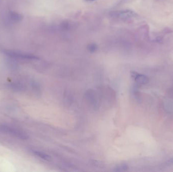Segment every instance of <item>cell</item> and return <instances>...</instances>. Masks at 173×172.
Instances as JSON below:
<instances>
[{
	"instance_id": "1",
	"label": "cell",
	"mask_w": 173,
	"mask_h": 172,
	"mask_svg": "<svg viewBox=\"0 0 173 172\" xmlns=\"http://www.w3.org/2000/svg\"><path fill=\"white\" fill-rule=\"evenodd\" d=\"M0 132H3L22 140H26L29 138L27 134L23 131L4 124H0Z\"/></svg>"
},
{
	"instance_id": "3",
	"label": "cell",
	"mask_w": 173,
	"mask_h": 172,
	"mask_svg": "<svg viewBox=\"0 0 173 172\" xmlns=\"http://www.w3.org/2000/svg\"><path fill=\"white\" fill-rule=\"evenodd\" d=\"M4 53L7 56L14 59H24V60H39V58L35 56L27 54V53H23L20 52H16L13 51H6Z\"/></svg>"
},
{
	"instance_id": "8",
	"label": "cell",
	"mask_w": 173,
	"mask_h": 172,
	"mask_svg": "<svg viewBox=\"0 0 173 172\" xmlns=\"http://www.w3.org/2000/svg\"><path fill=\"white\" fill-rule=\"evenodd\" d=\"M9 87L12 90L16 91H21L24 90L25 87L22 84L20 83H17V82H14V83H11L8 85Z\"/></svg>"
},
{
	"instance_id": "10",
	"label": "cell",
	"mask_w": 173,
	"mask_h": 172,
	"mask_svg": "<svg viewBox=\"0 0 173 172\" xmlns=\"http://www.w3.org/2000/svg\"><path fill=\"white\" fill-rule=\"evenodd\" d=\"M88 50L90 53H95L98 50V46L96 44L91 43L88 45Z\"/></svg>"
},
{
	"instance_id": "9",
	"label": "cell",
	"mask_w": 173,
	"mask_h": 172,
	"mask_svg": "<svg viewBox=\"0 0 173 172\" xmlns=\"http://www.w3.org/2000/svg\"><path fill=\"white\" fill-rule=\"evenodd\" d=\"M129 167L126 164H121L116 167L114 171L116 172H126L128 171Z\"/></svg>"
},
{
	"instance_id": "4",
	"label": "cell",
	"mask_w": 173,
	"mask_h": 172,
	"mask_svg": "<svg viewBox=\"0 0 173 172\" xmlns=\"http://www.w3.org/2000/svg\"><path fill=\"white\" fill-rule=\"evenodd\" d=\"M86 99L94 108L99 107V99L94 90L92 89L88 90L85 94Z\"/></svg>"
},
{
	"instance_id": "2",
	"label": "cell",
	"mask_w": 173,
	"mask_h": 172,
	"mask_svg": "<svg viewBox=\"0 0 173 172\" xmlns=\"http://www.w3.org/2000/svg\"><path fill=\"white\" fill-rule=\"evenodd\" d=\"M111 17L119 19H128L136 17V12L131 10H123L121 11H116L110 13Z\"/></svg>"
},
{
	"instance_id": "6",
	"label": "cell",
	"mask_w": 173,
	"mask_h": 172,
	"mask_svg": "<svg viewBox=\"0 0 173 172\" xmlns=\"http://www.w3.org/2000/svg\"><path fill=\"white\" fill-rule=\"evenodd\" d=\"M8 16L9 18L13 22H20L22 19V15L15 11H10L9 12Z\"/></svg>"
},
{
	"instance_id": "7",
	"label": "cell",
	"mask_w": 173,
	"mask_h": 172,
	"mask_svg": "<svg viewBox=\"0 0 173 172\" xmlns=\"http://www.w3.org/2000/svg\"><path fill=\"white\" fill-rule=\"evenodd\" d=\"M32 153L35 155L37 156L38 157H40V159H43L44 160L46 161H50L51 160V157L50 155L47 154L46 153L42 152L38 150H32Z\"/></svg>"
},
{
	"instance_id": "12",
	"label": "cell",
	"mask_w": 173,
	"mask_h": 172,
	"mask_svg": "<svg viewBox=\"0 0 173 172\" xmlns=\"http://www.w3.org/2000/svg\"><path fill=\"white\" fill-rule=\"evenodd\" d=\"M85 1H87V2H92V1H94L95 0H85Z\"/></svg>"
},
{
	"instance_id": "11",
	"label": "cell",
	"mask_w": 173,
	"mask_h": 172,
	"mask_svg": "<svg viewBox=\"0 0 173 172\" xmlns=\"http://www.w3.org/2000/svg\"><path fill=\"white\" fill-rule=\"evenodd\" d=\"M167 164H168L169 165H173V158L170 159L167 162Z\"/></svg>"
},
{
	"instance_id": "5",
	"label": "cell",
	"mask_w": 173,
	"mask_h": 172,
	"mask_svg": "<svg viewBox=\"0 0 173 172\" xmlns=\"http://www.w3.org/2000/svg\"><path fill=\"white\" fill-rule=\"evenodd\" d=\"M132 76L137 83L145 84L149 82V79L145 75L139 74L136 72H132Z\"/></svg>"
}]
</instances>
